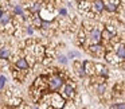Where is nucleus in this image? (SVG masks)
Masks as SVG:
<instances>
[{
  "mask_svg": "<svg viewBox=\"0 0 125 109\" xmlns=\"http://www.w3.org/2000/svg\"><path fill=\"white\" fill-rule=\"evenodd\" d=\"M26 33H27L28 35H32V34H34V28H32V26H28V27L26 28Z\"/></svg>",
  "mask_w": 125,
  "mask_h": 109,
  "instance_id": "obj_24",
  "label": "nucleus"
},
{
  "mask_svg": "<svg viewBox=\"0 0 125 109\" xmlns=\"http://www.w3.org/2000/svg\"><path fill=\"white\" fill-rule=\"evenodd\" d=\"M58 61H59L61 63H63V65H66V63H67V57H65V55H59V57H58Z\"/></svg>",
  "mask_w": 125,
  "mask_h": 109,
  "instance_id": "obj_23",
  "label": "nucleus"
},
{
  "mask_svg": "<svg viewBox=\"0 0 125 109\" xmlns=\"http://www.w3.org/2000/svg\"><path fill=\"white\" fill-rule=\"evenodd\" d=\"M51 105L54 106L55 109H62L63 105H65V100L61 94L58 93H52L51 94Z\"/></svg>",
  "mask_w": 125,
  "mask_h": 109,
  "instance_id": "obj_2",
  "label": "nucleus"
},
{
  "mask_svg": "<svg viewBox=\"0 0 125 109\" xmlns=\"http://www.w3.org/2000/svg\"><path fill=\"white\" fill-rule=\"evenodd\" d=\"M78 38H79V41H82V42H83V39H85V33H83V31H81V33H79Z\"/></svg>",
  "mask_w": 125,
  "mask_h": 109,
  "instance_id": "obj_28",
  "label": "nucleus"
},
{
  "mask_svg": "<svg viewBox=\"0 0 125 109\" xmlns=\"http://www.w3.org/2000/svg\"><path fill=\"white\" fill-rule=\"evenodd\" d=\"M15 66H16L18 70H22V71H27L28 70V62L27 59H24V58H19V59L15 62Z\"/></svg>",
  "mask_w": 125,
  "mask_h": 109,
  "instance_id": "obj_5",
  "label": "nucleus"
},
{
  "mask_svg": "<svg viewBox=\"0 0 125 109\" xmlns=\"http://www.w3.org/2000/svg\"><path fill=\"white\" fill-rule=\"evenodd\" d=\"M10 22H11V15H10L8 12H3L1 16H0V26H1V27H6Z\"/></svg>",
  "mask_w": 125,
  "mask_h": 109,
  "instance_id": "obj_10",
  "label": "nucleus"
},
{
  "mask_svg": "<svg viewBox=\"0 0 125 109\" xmlns=\"http://www.w3.org/2000/svg\"><path fill=\"white\" fill-rule=\"evenodd\" d=\"M82 65H83V71H85L86 76H93V74H95L94 63H93L92 61H83Z\"/></svg>",
  "mask_w": 125,
  "mask_h": 109,
  "instance_id": "obj_3",
  "label": "nucleus"
},
{
  "mask_svg": "<svg viewBox=\"0 0 125 109\" xmlns=\"http://www.w3.org/2000/svg\"><path fill=\"white\" fill-rule=\"evenodd\" d=\"M62 93H63L65 97L71 98L74 96V86H73V85H70V84L63 85V86H62Z\"/></svg>",
  "mask_w": 125,
  "mask_h": 109,
  "instance_id": "obj_6",
  "label": "nucleus"
},
{
  "mask_svg": "<svg viewBox=\"0 0 125 109\" xmlns=\"http://www.w3.org/2000/svg\"><path fill=\"white\" fill-rule=\"evenodd\" d=\"M49 26H50V23H49V22H42L41 27H42V28H49Z\"/></svg>",
  "mask_w": 125,
  "mask_h": 109,
  "instance_id": "obj_27",
  "label": "nucleus"
},
{
  "mask_svg": "<svg viewBox=\"0 0 125 109\" xmlns=\"http://www.w3.org/2000/svg\"><path fill=\"white\" fill-rule=\"evenodd\" d=\"M124 59H125V55H124Z\"/></svg>",
  "mask_w": 125,
  "mask_h": 109,
  "instance_id": "obj_29",
  "label": "nucleus"
},
{
  "mask_svg": "<svg viewBox=\"0 0 125 109\" xmlns=\"http://www.w3.org/2000/svg\"><path fill=\"white\" fill-rule=\"evenodd\" d=\"M34 24H35L36 27H41V24H42V19L39 18V15H34Z\"/></svg>",
  "mask_w": 125,
  "mask_h": 109,
  "instance_id": "obj_19",
  "label": "nucleus"
},
{
  "mask_svg": "<svg viewBox=\"0 0 125 109\" xmlns=\"http://www.w3.org/2000/svg\"><path fill=\"white\" fill-rule=\"evenodd\" d=\"M6 77L4 76H0V92H1V90H3V87H4V85H6Z\"/></svg>",
  "mask_w": 125,
  "mask_h": 109,
  "instance_id": "obj_22",
  "label": "nucleus"
},
{
  "mask_svg": "<svg viewBox=\"0 0 125 109\" xmlns=\"http://www.w3.org/2000/svg\"><path fill=\"white\" fill-rule=\"evenodd\" d=\"M105 57H106V59H108V62L109 63H113V65H117V63H118V61H121V59H118V58H117V55L113 54V53H108Z\"/></svg>",
  "mask_w": 125,
  "mask_h": 109,
  "instance_id": "obj_12",
  "label": "nucleus"
},
{
  "mask_svg": "<svg viewBox=\"0 0 125 109\" xmlns=\"http://www.w3.org/2000/svg\"><path fill=\"white\" fill-rule=\"evenodd\" d=\"M105 90H106V85L105 84H102V82H101L100 85H97V92L98 93H105Z\"/></svg>",
  "mask_w": 125,
  "mask_h": 109,
  "instance_id": "obj_20",
  "label": "nucleus"
},
{
  "mask_svg": "<svg viewBox=\"0 0 125 109\" xmlns=\"http://www.w3.org/2000/svg\"><path fill=\"white\" fill-rule=\"evenodd\" d=\"M90 41H92L93 44H100V42H101V31L92 30V33H90Z\"/></svg>",
  "mask_w": 125,
  "mask_h": 109,
  "instance_id": "obj_7",
  "label": "nucleus"
},
{
  "mask_svg": "<svg viewBox=\"0 0 125 109\" xmlns=\"http://www.w3.org/2000/svg\"><path fill=\"white\" fill-rule=\"evenodd\" d=\"M94 69H97L100 76H108V69L104 65H101V63H94Z\"/></svg>",
  "mask_w": 125,
  "mask_h": 109,
  "instance_id": "obj_11",
  "label": "nucleus"
},
{
  "mask_svg": "<svg viewBox=\"0 0 125 109\" xmlns=\"http://www.w3.org/2000/svg\"><path fill=\"white\" fill-rule=\"evenodd\" d=\"M117 4H120L118 1H104V8L109 12H114L117 10Z\"/></svg>",
  "mask_w": 125,
  "mask_h": 109,
  "instance_id": "obj_9",
  "label": "nucleus"
},
{
  "mask_svg": "<svg viewBox=\"0 0 125 109\" xmlns=\"http://www.w3.org/2000/svg\"><path fill=\"white\" fill-rule=\"evenodd\" d=\"M63 86V79L61 76H52L50 77L49 79V89L52 90V92H55V90L61 89V87Z\"/></svg>",
  "mask_w": 125,
  "mask_h": 109,
  "instance_id": "obj_1",
  "label": "nucleus"
},
{
  "mask_svg": "<svg viewBox=\"0 0 125 109\" xmlns=\"http://www.w3.org/2000/svg\"><path fill=\"white\" fill-rule=\"evenodd\" d=\"M116 55L118 59H124V55H125V46H118L116 50Z\"/></svg>",
  "mask_w": 125,
  "mask_h": 109,
  "instance_id": "obj_16",
  "label": "nucleus"
},
{
  "mask_svg": "<svg viewBox=\"0 0 125 109\" xmlns=\"http://www.w3.org/2000/svg\"><path fill=\"white\" fill-rule=\"evenodd\" d=\"M41 10H42V4L41 3H34L32 6L30 7V11L34 12V14H35V12H39Z\"/></svg>",
  "mask_w": 125,
  "mask_h": 109,
  "instance_id": "obj_18",
  "label": "nucleus"
},
{
  "mask_svg": "<svg viewBox=\"0 0 125 109\" xmlns=\"http://www.w3.org/2000/svg\"><path fill=\"white\" fill-rule=\"evenodd\" d=\"M90 53L93 55H95V57H102L105 54V50H104V47L101 44H92L90 46Z\"/></svg>",
  "mask_w": 125,
  "mask_h": 109,
  "instance_id": "obj_4",
  "label": "nucleus"
},
{
  "mask_svg": "<svg viewBox=\"0 0 125 109\" xmlns=\"http://www.w3.org/2000/svg\"><path fill=\"white\" fill-rule=\"evenodd\" d=\"M74 70H75V73L78 74L79 77H85L86 74H85L83 71V65H82V61H75L74 62Z\"/></svg>",
  "mask_w": 125,
  "mask_h": 109,
  "instance_id": "obj_8",
  "label": "nucleus"
},
{
  "mask_svg": "<svg viewBox=\"0 0 125 109\" xmlns=\"http://www.w3.org/2000/svg\"><path fill=\"white\" fill-rule=\"evenodd\" d=\"M10 49H7V47H1L0 49V59H3V61H6V59H8V57H10Z\"/></svg>",
  "mask_w": 125,
  "mask_h": 109,
  "instance_id": "obj_13",
  "label": "nucleus"
},
{
  "mask_svg": "<svg viewBox=\"0 0 125 109\" xmlns=\"http://www.w3.org/2000/svg\"><path fill=\"white\" fill-rule=\"evenodd\" d=\"M69 57H71V58H74V57H79V53H77V51H71L70 54H69Z\"/></svg>",
  "mask_w": 125,
  "mask_h": 109,
  "instance_id": "obj_26",
  "label": "nucleus"
},
{
  "mask_svg": "<svg viewBox=\"0 0 125 109\" xmlns=\"http://www.w3.org/2000/svg\"><path fill=\"white\" fill-rule=\"evenodd\" d=\"M110 109H125V104L118 102V104H116V105H112Z\"/></svg>",
  "mask_w": 125,
  "mask_h": 109,
  "instance_id": "obj_21",
  "label": "nucleus"
},
{
  "mask_svg": "<svg viewBox=\"0 0 125 109\" xmlns=\"http://www.w3.org/2000/svg\"><path fill=\"white\" fill-rule=\"evenodd\" d=\"M14 14L18 15V16H23V15H24V10H23V7L19 6V4H18V6H15L14 7Z\"/></svg>",
  "mask_w": 125,
  "mask_h": 109,
  "instance_id": "obj_17",
  "label": "nucleus"
},
{
  "mask_svg": "<svg viewBox=\"0 0 125 109\" xmlns=\"http://www.w3.org/2000/svg\"><path fill=\"white\" fill-rule=\"evenodd\" d=\"M93 8H94L97 12H102L104 11V1H101V0L93 1Z\"/></svg>",
  "mask_w": 125,
  "mask_h": 109,
  "instance_id": "obj_14",
  "label": "nucleus"
},
{
  "mask_svg": "<svg viewBox=\"0 0 125 109\" xmlns=\"http://www.w3.org/2000/svg\"><path fill=\"white\" fill-rule=\"evenodd\" d=\"M59 15L66 16V15H67V10H66V8H61V10H59Z\"/></svg>",
  "mask_w": 125,
  "mask_h": 109,
  "instance_id": "obj_25",
  "label": "nucleus"
},
{
  "mask_svg": "<svg viewBox=\"0 0 125 109\" xmlns=\"http://www.w3.org/2000/svg\"><path fill=\"white\" fill-rule=\"evenodd\" d=\"M102 38L104 39H108V41H109V39L114 38V33H112V31H109V30H106V28H105V30L101 33V39H102Z\"/></svg>",
  "mask_w": 125,
  "mask_h": 109,
  "instance_id": "obj_15",
  "label": "nucleus"
}]
</instances>
